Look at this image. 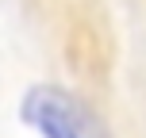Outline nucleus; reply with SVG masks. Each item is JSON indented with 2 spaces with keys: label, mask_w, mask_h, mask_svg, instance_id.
Wrapping results in <instances>:
<instances>
[{
  "label": "nucleus",
  "mask_w": 146,
  "mask_h": 138,
  "mask_svg": "<svg viewBox=\"0 0 146 138\" xmlns=\"http://www.w3.org/2000/svg\"><path fill=\"white\" fill-rule=\"evenodd\" d=\"M19 119L42 138H104L100 119L58 85H31L19 100Z\"/></svg>",
  "instance_id": "nucleus-1"
}]
</instances>
